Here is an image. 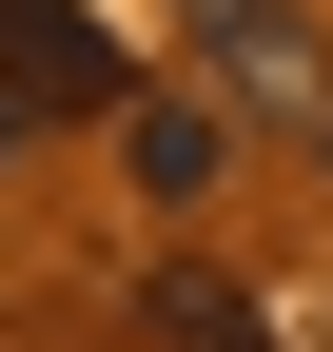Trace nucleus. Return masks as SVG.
Masks as SVG:
<instances>
[{
    "instance_id": "nucleus-1",
    "label": "nucleus",
    "mask_w": 333,
    "mask_h": 352,
    "mask_svg": "<svg viewBox=\"0 0 333 352\" xmlns=\"http://www.w3.org/2000/svg\"><path fill=\"white\" fill-rule=\"evenodd\" d=\"M177 20H196V78H216V118H255V138L333 157V39H314V0H177Z\"/></svg>"
},
{
    "instance_id": "nucleus-2",
    "label": "nucleus",
    "mask_w": 333,
    "mask_h": 352,
    "mask_svg": "<svg viewBox=\"0 0 333 352\" xmlns=\"http://www.w3.org/2000/svg\"><path fill=\"white\" fill-rule=\"evenodd\" d=\"M0 98L20 118H118L138 78H118V39L78 20V0H20V20H0Z\"/></svg>"
},
{
    "instance_id": "nucleus-3",
    "label": "nucleus",
    "mask_w": 333,
    "mask_h": 352,
    "mask_svg": "<svg viewBox=\"0 0 333 352\" xmlns=\"http://www.w3.org/2000/svg\"><path fill=\"white\" fill-rule=\"evenodd\" d=\"M118 157H138V196H157V215H177V196H216V176H235L216 78H177V98H118Z\"/></svg>"
},
{
    "instance_id": "nucleus-4",
    "label": "nucleus",
    "mask_w": 333,
    "mask_h": 352,
    "mask_svg": "<svg viewBox=\"0 0 333 352\" xmlns=\"http://www.w3.org/2000/svg\"><path fill=\"white\" fill-rule=\"evenodd\" d=\"M157 333H177V352H255V294H216V274H157Z\"/></svg>"
},
{
    "instance_id": "nucleus-5",
    "label": "nucleus",
    "mask_w": 333,
    "mask_h": 352,
    "mask_svg": "<svg viewBox=\"0 0 333 352\" xmlns=\"http://www.w3.org/2000/svg\"><path fill=\"white\" fill-rule=\"evenodd\" d=\"M20 138H39V118H20V98H0V176H20Z\"/></svg>"
},
{
    "instance_id": "nucleus-6",
    "label": "nucleus",
    "mask_w": 333,
    "mask_h": 352,
    "mask_svg": "<svg viewBox=\"0 0 333 352\" xmlns=\"http://www.w3.org/2000/svg\"><path fill=\"white\" fill-rule=\"evenodd\" d=\"M0 20H20V0H0Z\"/></svg>"
}]
</instances>
